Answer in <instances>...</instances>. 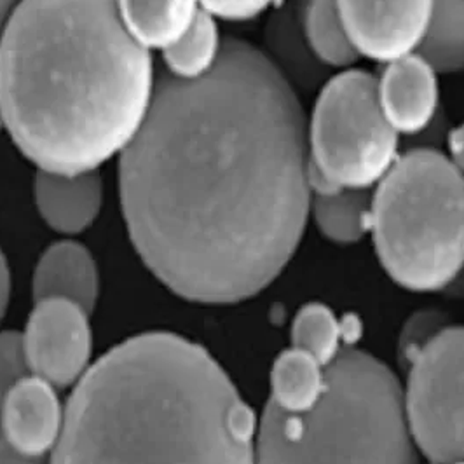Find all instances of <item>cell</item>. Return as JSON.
<instances>
[{
    "label": "cell",
    "instance_id": "obj_1",
    "mask_svg": "<svg viewBox=\"0 0 464 464\" xmlns=\"http://www.w3.org/2000/svg\"><path fill=\"white\" fill-rule=\"evenodd\" d=\"M119 190L140 258L169 290L254 297L295 254L313 199L307 119L286 73L229 41L207 77L161 79L121 154Z\"/></svg>",
    "mask_w": 464,
    "mask_h": 464
},
{
    "label": "cell",
    "instance_id": "obj_2",
    "mask_svg": "<svg viewBox=\"0 0 464 464\" xmlns=\"http://www.w3.org/2000/svg\"><path fill=\"white\" fill-rule=\"evenodd\" d=\"M156 92L150 51L117 0H18L0 37V122L39 171L81 175L121 156Z\"/></svg>",
    "mask_w": 464,
    "mask_h": 464
},
{
    "label": "cell",
    "instance_id": "obj_3",
    "mask_svg": "<svg viewBox=\"0 0 464 464\" xmlns=\"http://www.w3.org/2000/svg\"><path fill=\"white\" fill-rule=\"evenodd\" d=\"M254 412L207 349L154 332L79 381L51 464H256Z\"/></svg>",
    "mask_w": 464,
    "mask_h": 464
},
{
    "label": "cell",
    "instance_id": "obj_4",
    "mask_svg": "<svg viewBox=\"0 0 464 464\" xmlns=\"http://www.w3.org/2000/svg\"><path fill=\"white\" fill-rule=\"evenodd\" d=\"M403 392L393 372L363 351H343L325 392L305 412L267 401L256 464H419Z\"/></svg>",
    "mask_w": 464,
    "mask_h": 464
},
{
    "label": "cell",
    "instance_id": "obj_5",
    "mask_svg": "<svg viewBox=\"0 0 464 464\" xmlns=\"http://www.w3.org/2000/svg\"><path fill=\"white\" fill-rule=\"evenodd\" d=\"M371 232L400 286L435 292L464 267V173L433 149L398 158L372 196Z\"/></svg>",
    "mask_w": 464,
    "mask_h": 464
},
{
    "label": "cell",
    "instance_id": "obj_6",
    "mask_svg": "<svg viewBox=\"0 0 464 464\" xmlns=\"http://www.w3.org/2000/svg\"><path fill=\"white\" fill-rule=\"evenodd\" d=\"M398 137L381 109L377 79L341 70L326 81L307 122L311 192L377 186L400 158Z\"/></svg>",
    "mask_w": 464,
    "mask_h": 464
},
{
    "label": "cell",
    "instance_id": "obj_7",
    "mask_svg": "<svg viewBox=\"0 0 464 464\" xmlns=\"http://www.w3.org/2000/svg\"><path fill=\"white\" fill-rule=\"evenodd\" d=\"M412 440L431 464H464V325L430 337L403 393Z\"/></svg>",
    "mask_w": 464,
    "mask_h": 464
},
{
    "label": "cell",
    "instance_id": "obj_8",
    "mask_svg": "<svg viewBox=\"0 0 464 464\" xmlns=\"http://www.w3.org/2000/svg\"><path fill=\"white\" fill-rule=\"evenodd\" d=\"M88 311L67 299L35 302L22 335L24 365L54 388H69L90 371L93 334Z\"/></svg>",
    "mask_w": 464,
    "mask_h": 464
},
{
    "label": "cell",
    "instance_id": "obj_9",
    "mask_svg": "<svg viewBox=\"0 0 464 464\" xmlns=\"http://www.w3.org/2000/svg\"><path fill=\"white\" fill-rule=\"evenodd\" d=\"M337 5L358 54L386 65L420 53L435 18V0H337Z\"/></svg>",
    "mask_w": 464,
    "mask_h": 464
},
{
    "label": "cell",
    "instance_id": "obj_10",
    "mask_svg": "<svg viewBox=\"0 0 464 464\" xmlns=\"http://www.w3.org/2000/svg\"><path fill=\"white\" fill-rule=\"evenodd\" d=\"M0 422L4 439L18 456L46 461L62 439L65 411L53 384L24 373L4 396Z\"/></svg>",
    "mask_w": 464,
    "mask_h": 464
},
{
    "label": "cell",
    "instance_id": "obj_11",
    "mask_svg": "<svg viewBox=\"0 0 464 464\" xmlns=\"http://www.w3.org/2000/svg\"><path fill=\"white\" fill-rule=\"evenodd\" d=\"M377 94L381 109L396 133L418 135L439 112V70L422 53L403 56L386 65L377 79Z\"/></svg>",
    "mask_w": 464,
    "mask_h": 464
},
{
    "label": "cell",
    "instance_id": "obj_12",
    "mask_svg": "<svg viewBox=\"0 0 464 464\" xmlns=\"http://www.w3.org/2000/svg\"><path fill=\"white\" fill-rule=\"evenodd\" d=\"M35 205L53 231L79 234L92 227L103 205V180L98 171L56 175L39 171L34 184Z\"/></svg>",
    "mask_w": 464,
    "mask_h": 464
},
{
    "label": "cell",
    "instance_id": "obj_13",
    "mask_svg": "<svg viewBox=\"0 0 464 464\" xmlns=\"http://www.w3.org/2000/svg\"><path fill=\"white\" fill-rule=\"evenodd\" d=\"M98 286L93 256L75 241H60L49 246L34 273L35 302L67 299L92 313L98 299Z\"/></svg>",
    "mask_w": 464,
    "mask_h": 464
},
{
    "label": "cell",
    "instance_id": "obj_14",
    "mask_svg": "<svg viewBox=\"0 0 464 464\" xmlns=\"http://www.w3.org/2000/svg\"><path fill=\"white\" fill-rule=\"evenodd\" d=\"M117 7L131 37L149 51L175 44L203 9L201 0H117Z\"/></svg>",
    "mask_w": 464,
    "mask_h": 464
},
{
    "label": "cell",
    "instance_id": "obj_15",
    "mask_svg": "<svg viewBox=\"0 0 464 464\" xmlns=\"http://www.w3.org/2000/svg\"><path fill=\"white\" fill-rule=\"evenodd\" d=\"M297 18L309 54L330 69L348 70L360 58L349 39L337 0H301Z\"/></svg>",
    "mask_w": 464,
    "mask_h": 464
},
{
    "label": "cell",
    "instance_id": "obj_16",
    "mask_svg": "<svg viewBox=\"0 0 464 464\" xmlns=\"http://www.w3.org/2000/svg\"><path fill=\"white\" fill-rule=\"evenodd\" d=\"M326 369L299 349L281 353L271 372L269 401L285 412L313 409L325 392Z\"/></svg>",
    "mask_w": 464,
    "mask_h": 464
},
{
    "label": "cell",
    "instance_id": "obj_17",
    "mask_svg": "<svg viewBox=\"0 0 464 464\" xmlns=\"http://www.w3.org/2000/svg\"><path fill=\"white\" fill-rule=\"evenodd\" d=\"M371 207L372 196L365 190L334 188L313 194L309 213L326 239L353 245L371 232Z\"/></svg>",
    "mask_w": 464,
    "mask_h": 464
},
{
    "label": "cell",
    "instance_id": "obj_18",
    "mask_svg": "<svg viewBox=\"0 0 464 464\" xmlns=\"http://www.w3.org/2000/svg\"><path fill=\"white\" fill-rule=\"evenodd\" d=\"M222 49L217 18L201 9L186 34L164 49V65L173 79L186 82L199 81L217 67Z\"/></svg>",
    "mask_w": 464,
    "mask_h": 464
},
{
    "label": "cell",
    "instance_id": "obj_19",
    "mask_svg": "<svg viewBox=\"0 0 464 464\" xmlns=\"http://www.w3.org/2000/svg\"><path fill=\"white\" fill-rule=\"evenodd\" d=\"M344 328L324 304L302 307L292 324V348L314 358L324 367L332 365L343 353Z\"/></svg>",
    "mask_w": 464,
    "mask_h": 464
},
{
    "label": "cell",
    "instance_id": "obj_20",
    "mask_svg": "<svg viewBox=\"0 0 464 464\" xmlns=\"http://www.w3.org/2000/svg\"><path fill=\"white\" fill-rule=\"evenodd\" d=\"M420 53L439 72L464 70V0H435V18Z\"/></svg>",
    "mask_w": 464,
    "mask_h": 464
},
{
    "label": "cell",
    "instance_id": "obj_21",
    "mask_svg": "<svg viewBox=\"0 0 464 464\" xmlns=\"http://www.w3.org/2000/svg\"><path fill=\"white\" fill-rule=\"evenodd\" d=\"M28 372L24 365L22 335L16 332L0 334V419H2V401L9 386ZM0 464H46V461H30L18 456L4 439L2 422H0Z\"/></svg>",
    "mask_w": 464,
    "mask_h": 464
},
{
    "label": "cell",
    "instance_id": "obj_22",
    "mask_svg": "<svg viewBox=\"0 0 464 464\" xmlns=\"http://www.w3.org/2000/svg\"><path fill=\"white\" fill-rule=\"evenodd\" d=\"M276 0H201V7L226 22H250L266 13Z\"/></svg>",
    "mask_w": 464,
    "mask_h": 464
},
{
    "label": "cell",
    "instance_id": "obj_23",
    "mask_svg": "<svg viewBox=\"0 0 464 464\" xmlns=\"http://www.w3.org/2000/svg\"><path fill=\"white\" fill-rule=\"evenodd\" d=\"M445 156L461 173H464V122L449 133Z\"/></svg>",
    "mask_w": 464,
    "mask_h": 464
},
{
    "label": "cell",
    "instance_id": "obj_24",
    "mask_svg": "<svg viewBox=\"0 0 464 464\" xmlns=\"http://www.w3.org/2000/svg\"><path fill=\"white\" fill-rule=\"evenodd\" d=\"M9 301H11V271H9L7 258L0 250V322L5 316Z\"/></svg>",
    "mask_w": 464,
    "mask_h": 464
},
{
    "label": "cell",
    "instance_id": "obj_25",
    "mask_svg": "<svg viewBox=\"0 0 464 464\" xmlns=\"http://www.w3.org/2000/svg\"><path fill=\"white\" fill-rule=\"evenodd\" d=\"M16 4H18V0H0V37H2L4 26L7 24Z\"/></svg>",
    "mask_w": 464,
    "mask_h": 464
}]
</instances>
